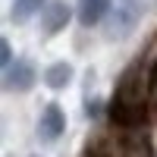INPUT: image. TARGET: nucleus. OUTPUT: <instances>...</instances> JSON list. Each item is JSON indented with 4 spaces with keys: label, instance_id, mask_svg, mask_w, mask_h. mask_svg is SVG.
Here are the masks:
<instances>
[{
    "label": "nucleus",
    "instance_id": "1",
    "mask_svg": "<svg viewBox=\"0 0 157 157\" xmlns=\"http://www.w3.org/2000/svg\"><path fill=\"white\" fill-rule=\"evenodd\" d=\"M151 91V75L141 60H132L120 72L113 88V98L107 104V116L113 126H138L145 123V98Z\"/></svg>",
    "mask_w": 157,
    "mask_h": 157
},
{
    "label": "nucleus",
    "instance_id": "2",
    "mask_svg": "<svg viewBox=\"0 0 157 157\" xmlns=\"http://www.w3.org/2000/svg\"><path fill=\"white\" fill-rule=\"evenodd\" d=\"M63 132H66V116H63L60 104H47L41 110V120H38V141L50 145V141H57Z\"/></svg>",
    "mask_w": 157,
    "mask_h": 157
},
{
    "label": "nucleus",
    "instance_id": "3",
    "mask_svg": "<svg viewBox=\"0 0 157 157\" xmlns=\"http://www.w3.org/2000/svg\"><path fill=\"white\" fill-rule=\"evenodd\" d=\"M69 19H72V10H69L66 0H47V6L41 10V29H44V35L63 32L69 25Z\"/></svg>",
    "mask_w": 157,
    "mask_h": 157
},
{
    "label": "nucleus",
    "instance_id": "4",
    "mask_svg": "<svg viewBox=\"0 0 157 157\" xmlns=\"http://www.w3.org/2000/svg\"><path fill=\"white\" fill-rule=\"evenodd\" d=\"M35 78H38V72H35V66L29 60H16L3 69V85L10 91H29L35 85Z\"/></svg>",
    "mask_w": 157,
    "mask_h": 157
},
{
    "label": "nucleus",
    "instance_id": "5",
    "mask_svg": "<svg viewBox=\"0 0 157 157\" xmlns=\"http://www.w3.org/2000/svg\"><path fill=\"white\" fill-rule=\"evenodd\" d=\"M138 16H141V3L138 0H120L116 3V13H113V25H110V35L116 38V35H129L135 29V22H138Z\"/></svg>",
    "mask_w": 157,
    "mask_h": 157
},
{
    "label": "nucleus",
    "instance_id": "6",
    "mask_svg": "<svg viewBox=\"0 0 157 157\" xmlns=\"http://www.w3.org/2000/svg\"><path fill=\"white\" fill-rule=\"evenodd\" d=\"M110 10H113L110 0H78V22H82L85 29H91V25H98Z\"/></svg>",
    "mask_w": 157,
    "mask_h": 157
},
{
    "label": "nucleus",
    "instance_id": "7",
    "mask_svg": "<svg viewBox=\"0 0 157 157\" xmlns=\"http://www.w3.org/2000/svg\"><path fill=\"white\" fill-rule=\"evenodd\" d=\"M69 82H72V66L69 63H54V66L44 69V85L50 91H63Z\"/></svg>",
    "mask_w": 157,
    "mask_h": 157
},
{
    "label": "nucleus",
    "instance_id": "8",
    "mask_svg": "<svg viewBox=\"0 0 157 157\" xmlns=\"http://www.w3.org/2000/svg\"><path fill=\"white\" fill-rule=\"evenodd\" d=\"M47 6V0H16V3H13V22H29L35 13H41Z\"/></svg>",
    "mask_w": 157,
    "mask_h": 157
},
{
    "label": "nucleus",
    "instance_id": "9",
    "mask_svg": "<svg viewBox=\"0 0 157 157\" xmlns=\"http://www.w3.org/2000/svg\"><path fill=\"white\" fill-rule=\"evenodd\" d=\"M0 63H3V69L13 63V47H10V41H6V38L0 41Z\"/></svg>",
    "mask_w": 157,
    "mask_h": 157
},
{
    "label": "nucleus",
    "instance_id": "10",
    "mask_svg": "<svg viewBox=\"0 0 157 157\" xmlns=\"http://www.w3.org/2000/svg\"><path fill=\"white\" fill-rule=\"evenodd\" d=\"M88 157H101V154H88Z\"/></svg>",
    "mask_w": 157,
    "mask_h": 157
}]
</instances>
